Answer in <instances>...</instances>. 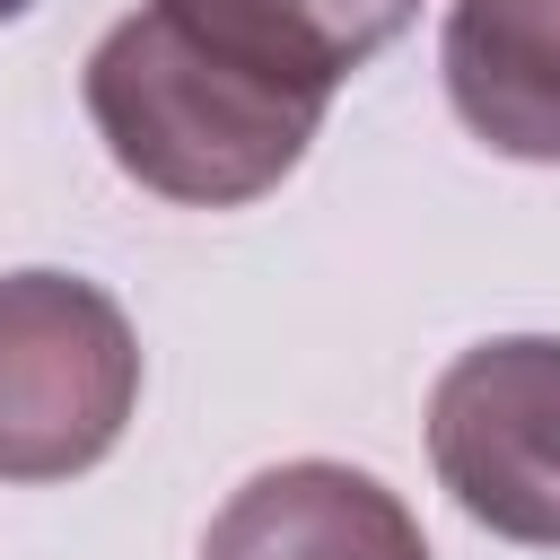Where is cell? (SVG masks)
I'll use <instances>...</instances> for the list:
<instances>
[{
  "instance_id": "7a4b0ae2",
  "label": "cell",
  "mask_w": 560,
  "mask_h": 560,
  "mask_svg": "<svg viewBox=\"0 0 560 560\" xmlns=\"http://www.w3.org/2000/svg\"><path fill=\"white\" fill-rule=\"evenodd\" d=\"M140 411L131 315L70 271L0 280V481H70Z\"/></svg>"
},
{
  "instance_id": "52a82bcc",
  "label": "cell",
  "mask_w": 560,
  "mask_h": 560,
  "mask_svg": "<svg viewBox=\"0 0 560 560\" xmlns=\"http://www.w3.org/2000/svg\"><path fill=\"white\" fill-rule=\"evenodd\" d=\"M26 9H35V0H0V26H9V18H26Z\"/></svg>"
},
{
  "instance_id": "3957f363",
  "label": "cell",
  "mask_w": 560,
  "mask_h": 560,
  "mask_svg": "<svg viewBox=\"0 0 560 560\" xmlns=\"http://www.w3.org/2000/svg\"><path fill=\"white\" fill-rule=\"evenodd\" d=\"M429 464L499 542L560 551V341L508 332L429 385Z\"/></svg>"
},
{
  "instance_id": "5b68a950",
  "label": "cell",
  "mask_w": 560,
  "mask_h": 560,
  "mask_svg": "<svg viewBox=\"0 0 560 560\" xmlns=\"http://www.w3.org/2000/svg\"><path fill=\"white\" fill-rule=\"evenodd\" d=\"M438 61L472 140L560 166V0H455Z\"/></svg>"
},
{
  "instance_id": "8992f818",
  "label": "cell",
  "mask_w": 560,
  "mask_h": 560,
  "mask_svg": "<svg viewBox=\"0 0 560 560\" xmlns=\"http://www.w3.org/2000/svg\"><path fill=\"white\" fill-rule=\"evenodd\" d=\"M149 9H166L184 35H201L236 70L315 105H332V88L420 18V0H149Z\"/></svg>"
},
{
  "instance_id": "277c9868",
  "label": "cell",
  "mask_w": 560,
  "mask_h": 560,
  "mask_svg": "<svg viewBox=\"0 0 560 560\" xmlns=\"http://www.w3.org/2000/svg\"><path fill=\"white\" fill-rule=\"evenodd\" d=\"M201 560H429L420 516L350 464H271L201 534Z\"/></svg>"
},
{
  "instance_id": "6da1fadb",
  "label": "cell",
  "mask_w": 560,
  "mask_h": 560,
  "mask_svg": "<svg viewBox=\"0 0 560 560\" xmlns=\"http://www.w3.org/2000/svg\"><path fill=\"white\" fill-rule=\"evenodd\" d=\"M88 122L140 192L184 210H236L306 158L324 105L236 70L166 9H131L88 52Z\"/></svg>"
}]
</instances>
